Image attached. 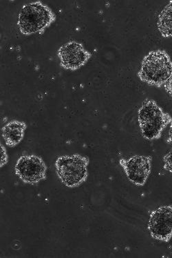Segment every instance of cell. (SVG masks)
Masks as SVG:
<instances>
[{
	"instance_id": "obj_1",
	"label": "cell",
	"mask_w": 172,
	"mask_h": 258,
	"mask_svg": "<svg viewBox=\"0 0 172 258\" xmlns=\"http://www.w3.org/2000/svg\"><path fill=\"white\" fill-rule=\"evenodd\" d=\"M172 76V62L169 55L162 50L147 54L142 61L138 77L149 85L160 87Z\"/></svg>"
},
{
	"instance_id": "obj_2",
	"label": "cell",
	"mask_w": 172,
	"mask_h": 258,
	"mask_svg": "<svg viewBox=\"0 0 172 258\" xmlns=\"http://www.w3.org/2000/svg\"><path fill=\"white\" fill-rule=\"evenodd\" d=\"M55 15L41 2L24 6L18 18V27L24 35L41 33L55 22Z\"/></svg>"
},
{
	"instance_id": "obj_3",
	"label": "cell",
	"mask_w": 172,
	"mask_h": 258,
	"mask_svg": "<svg viewBox=\"0 0 172 258\" xmlns=\"http://www.w3.org/2000/svg\"><path fill=\"white\" fill-rule=\"evenodd\" d=\"M138 117L142 135L148 140L158 139L171 121L170 116L164 113L154 100H150L142 104L138 110Z\"/></svg>"
},
{
	"instance_id": "obj_4",
	"label": "cell",
	"mask_w": 172,
	"mask_h": 258,
	"mask_svg": "<svg viewBox=\"0 0 172 258\" xmlns=\"http://www.w3.org/2000/svg\"><path fill=\"white\" fill-rule=\"evenodd\" d=\"M87 157L75 154L59 157L55 162L57 176L65 186L75 188L85 182L89 176Z\"/></svg>"
},
{
	"instance_id": "obj_5",
	"label": "cell",
	"mask_w": 172,
	"mask_h": 258,
	"mask_svg": "<svg viewBox=\"0 0 172 258\" xmlns=\"http://www.w3.org/2000/svg\"><path fill=\"white\" fill-rule=\"evenodd\" d=\"M15 171L22 182L35 184L46 179L47 167L40 157L32 155L20 157Z\"/></svg>"
},
{
	"instance_id": "obj_6",
	"label": "cell",
	"mask_w": 172,
	"mask_h": 258,
	"mask_svg": "<svg viewBox=\"0 0 172 258\" xmlns=\"http://www.w3.org/2000/svg\"><path fill=\"white\" fill-rule=\"evenodd\" d=\"M148 229L153 238L168 242L172 237V207L162 206L153 211L149 217Z\"/></svg>"
},
{
	"instance_id": "obj_7",
	"label": "cell",
	"mask_w": 172,
	"mask_h": 258,
	"mask_svg": "<svg viewBox=\"0 0 172 258\" xmlns=\"http://www.w3.org/2000/svg\"><path fill=\"white\" fill-rule=\"evenodd\" d=\"M60 65L66 70L75 71L84 66L91 57V54L83 45L71 41L62 45L57 50Z\"/></svg>"
},
{
	"instance_id": "obj_8",
	"label": "cell",
	"mask_w": 172,
	"mask_h": 258,
	"mask_svg": "<svg viewBox=\"0 0 172 258\" xmlns=\"http://www.w3.org/2000/svg\"><path fill=\"white\" fill-rule=\"evenodd\" d=\"M129 180L136 186H143L151 172V157L135 156L119 161Z\"/></svg>"
},
{
	"instance_id": "obj_9",
	"label": "cell",
	"mask_w": 172,
	"mask_h": 258,
	"mask_svg": "<svg viewBox=\"0 0 172 258\" xmlns=\"http://www.w3.org/2000/svg\"><path fill=\"white\" fill-rule=\"evenodd\" d=\"M26 124L23 121L13 120L3 127V137L6 145L9 147H15L23 140Z\"/></svg>"
},
{
	"instance_id": "obj_10",
	"label": "cell",
	"mask_w": 172,
	"mask_h": 258,
	"mask_svg": "<svg viewBox=\"0 0 172 258\" xmlns=\"http://www.w3.org/2000/svg\"><path fill=\"white\" fill-rule=\"evenodd\" d=\"M157 26L162 36L172 37V1L160 13Z\"/></svg>"
},
{
	"instance_id": "obj_11",
	"label": "cell",
	"mask_w": 172,
	"mask_h": 258,
	"mask_svg": "<svg viewBox=\"0 0 172 258\" xmlns=\"http://www.w3.org/2000/svg\"><path fill=\"white\" fill-rule=\"evenodd\" d=\"M164 169L172 173V149L164 157Z\"/></svg>"
},
{
	"instance_id": "obj_12",
	"label": "cell",
	"mask_w": 172,
	"mask_h": 258,
	"mask_svg": "<svg viewBox=\"0 0 172 258\" xmlns=\"http://www.w3.org/2000/svg\"><path fill=\"white\" fill-rule=\"evenodd\" d=\"M7 160H8V158H7L5 148L1 145V167L7 164Z\"/></svg>"
},
{
	"instance_id": "obj_13",
	"label": "cell",
	"mask_w": 172,
	"mask_h": 258,
	"mask_svg": "<svg viewBox=\"0 0 172 258\" xmlns=\"http://www.w3.org/2000/svg\"><path fill=\"white\" fill-rule=\"evenodd\" d=\"M164 88L166 91L172 96V76L170 77L169 79L164 84Z\"/></svg>"
},
{
	"instance_id": "obj_14",
	"label": "cell",
	"mask_w": 172,
	"mask_h": 258,
	"mask_svg": "<svg viewBox=\"0 0 172 258\" xmlns=\"http://www.w3.org/2000/svg\"><path fill=\"white\" fill-rule=\"evenodd\" d=\"M169 138L172 143V119L171 120V126H170Z\"/></svg>"
}]
</instances>
